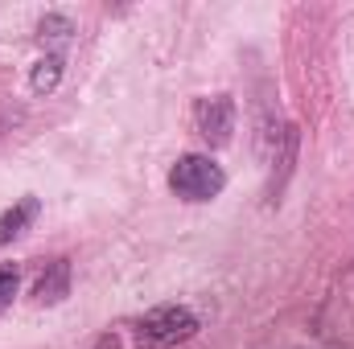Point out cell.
<instances>
[{
  "mask_svg": "<svg viewBox=\"0 0 354 349\" xmlns=\"http://www.w3.org/2000/svg\"><path fill=\"white\" fill-rule=\"evenodd\" d=\"M198 333V317L185 304H161L136 321V346L140 349H181Z\"/></svg>",
  "mask_w": 354,
  "mask_h": 349,
  "instance_id": "6da1fadb",
  "label": "cell"
},
{
  "mask_svg": "<svg viewBox=\"0 0 354 349\" xmlns=\"http://www.w3.org/2000/svg\"><path fill=\"white\" fill-rule=\"evenodd\" d=\"M169 189H174L181 201H214L227 189V173L210 157L185 152L174 169H169Z\"/></svg>",
  "mask_w": 354,
  "mask_h": 349,
  "instance_id": "7a4b0ae2",
  "label": "cell"
},
{
  "mask_svg": "<svg viewBox=\"0 0 354 349\" xmlns=\"http://www.w3.org/2000/svg\"><path fill=\"white\" fill-rule=\"evenodd\" d=\"M235 99L231 94H206L194 103V128L198 136L210 144V148H223L231 144V132H235Z\"/></svg>",
  "mask_w": 354,
  "mask_h": 349,
  "instance_id": "3957f363",
  "label": "cell"
},
{
  "mask_svg": "<svg viewBox=\"0 0 354 349\" xmlns=\"http://www.w3.org/2000/svg\"><path fill=\"white\" fill-rule=\"evenodd\" d=\"M66 296H71V263L50 259L33 279V300L37 304H62Z\"/></svg>",
  "mask_w": 354,
  "mask_h": 349,
  "instance_id": "277c9868",
  "label": "cell"
},
{
  "mask_svg": "<svg viewBox=\"0 0 354 349\" xmlns=\"http://www.w3.org/2000/svg\"><path fill=\"white\" fill-rule=\"evenodd\" d=\"M37 210H41V201H37V197H21V201H12V206L0 214V247H4V243H12L17 235H25V230L33 226Z\"/></svg>",
  "mask_w": 354,
  "mask_h": 349,
  "instance_id": "5b68a950",
  "label": "cell"
},
{
  "mask_svg": "<svg viewBox=\"0 0 354 349\" xmlns=\"http://www.w3.org/2000/svg\"><path fill=\"white\" fill-rule=\"evenodd\" d=\"M58 79H62V58H58V54H50V58H41V62L33 66V90H37V94H41V90H54Z\"/></svg>",
  "mask_w": 354,
  "mask_h": 349,
  "instance_id": "8992f818",
  "label": "cell"
},
{
  "mask_svg": "<svg viewBox=\"0 0 354 349\" xmlns=\"http://www.w3.org/2000/svg\"><path fill=\"white\" fill-rule=\"evenodd\" d=\"M17 288H21V275L17 267H0V312L17 300Z\"/></svg>",
  "mask_w": 354,
  "mask_h": 349,
  "instance_id": "52a82bcc",
  "label": "cell"
},
{
  "mask_svg": "<svg viewBox=\"0 0 354 349\" xmlns=\"http://www.w3.org/2000/svg\"><path fill=\"white\" fill-rule=\"evenodd\" d=\"M46 37H50V41H66V37H71V21H66V17H46V21H41V41H46Z\"/></svg>",
  "mask_w": 354,
  "mask_h": 349,
  "instance_id": "ba28073f",
  "label": "cell"
},
{
  "mask_svg": "<svg viewBox=\"0 0 354 349\" xmlns=\"http://www.w3.org/2000/svg\"><path fill=\"white\" fill-rule=\"evenodd\" d=\"M95 349H124V346H120L115 337H99V341H95Z\"/></svg>",
  "mask_w": 354,
  "mask_h": 349,
  "instance_id": "9c48e42d",
  "label": "cell"
}]
</instances>
